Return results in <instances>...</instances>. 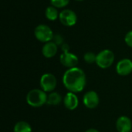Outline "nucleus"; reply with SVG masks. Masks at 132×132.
I'll return each mask as SVG.
<instances>
[{"label":"nucleus","instance_id":"f257e3e1","mask_svg":"<svg viewBox=\"0 0 132 132\" xmlns=\"http://www.w3.org/2000/svg\"><path fill=\"white\" fill-rule=\"evenodd\" d=\"M63 83L70 92L80 93L86 86V74L77 67L70 68L63 76Z\"/></svg>","mask_w":132,"mask_h":132},{"label":"nucleus","instance_id":"f03ea898","mask_svg":"<svg viewBox=\"0 0 132 132\" xmlns=\"http://www.w3.org/2000/svg\"><path fill=\"white\" fill-rule=\"evenodd\" d=\"M48 95L42 89H33L26 95L28 104L32 108H40L47 102Z\"/></svg>","mask_w":132,"mask_h":132},{"label":"nucleus","instance_id":"7ed1b4c3","mask_svg":"<svg viewBox=\"0 0 132 132\" xmlns=\"http://www.w3.org/2000/svg\"><path fill=\"white\" fill-rule=\"evenodd\" d=\"M34 35L37 40L45 43L52 41L54 36L51 28L45 24L38 25L34 29Z\"/></svg>","mask_w":132,"mask_h":132},{"label":"nucleus","instance_id":"20e7f679","mask_svg":"<svg viewBox=\"0 0 132 132\" xmlns=\"http://www.w3.org/2000/svg\"><path fill=\"white\" fill-rule=\"evenodd\" d=\"M114 61V54L110 50H104L97 54L96 63L97 65L102 68L107 69L110 67Z\"/></svg>","mask_w":132,"mask_h":132},{"label":"nucleus","instance_id":"39448f33","mask_svg":"<svg viewBox=\"0 0 132 132\" xmlns=\"http://www.w3.org/2000/svg\"><path fill=\"white\" fill-rule=\"evenodd\" d=\"M40 87L43 90H44L46 93V92H53L57 84V80L56 77L50 73H44L39 81Z\"/></svg>","mask_w":132,"mask_h":132},{"label":"nucleus","instance_id":"423d86ee","mask_svg":"<svg viewBox=\"0 0 132 132\" xmlns=\"http://www.w3.org/2000/svg\"><path fill=\"white\" fill-rule=\"evenodd\" d=\"M59 19L60 22L65 26H73L77 22V15L76 12L71 9H63L60 12Z\"/></svg>","mask_w":132,"mask_h":132},{"label":"nucleus","instance_id":"0eeeda50","mask_svg":"<svg viewBox=\"0 0 132 132\" xmlns=\"http://www.w3.org/2000/svg\"><path fill=\"white\" fill-rule=\"evenodd\" d=\"M99 96L97 92L90 90L87 92L83 97V102L86 108L89 109H94L99 104Z\"/></svg>","mask_w":132,"mask_h":132},{"label":"nucleus","instance_id":"6e6552de","mask_svg":"<svg viewBox=\"0 0 132 132\" xmlns=\"http://www.w3.org/2000/svg\"><path fill=\"white\" fill-rule=\"evenodd\" d=\"M60 61L63 66L70 69V68L76 67L77 65L78 64L79 60L75 54L70 52H67V53H63L60 55Z\"/></svg>","mask_w":132,"mask_h":132},{"label":"nucleus","instance_id":"1a4fd4ad","mask_svg":"<svg viewBox=\"0 0 132 132\" xmlns=\"http://www.w3.org/2000/svg\"><path fill=\"white\" fill-rule=\"evenodd\" d=\"M116 71L121 76H128L132 72V61L129 59L121 60L117 66Z\"/></svg>","mask_w":132,"mask_h":132},{"label":"nucleus","instance_id":"9d476101","mask_svg":"<svg viewBox=\"0 0 132 132\" xmlns=\"http://www.w3.org/2000/svg\"><path fill=\"white\" fill-rule=\"evenodd\" d=\"M63 104L68 110H75L79 105V99L75 93L68 92L63 98Z\"/></svg>","mask_w":132,"mask_h":132},{"label":"nucleus","instance_id":"9b49d317","mask_svg":"<svg viewBox=\"0 0 132 132\" xmlns=\"http://www.w3.org/2000/svg\"><path fill=\"white\" fill-rule=\"evenodd\" d=\"M116 128L118 132H131L132 129V122L127 116L120 117L116 121Z\"/></svg>","mask_w":132,"mask_h":132},{"label":"nucleus","instance_id":"f8f14e48","mask_svg":"<svg viewBox=\"0 0 132 132\" xmlns=\"http://www.w3.org/2000/svg\"><path fill=\"white\" fill-rule=\"evenodd\" d=\"M58 50V46L53 42L50 41L46 43L42 48V53L46 58H52L55 56Z\"/></svg>","mask_w":132,"mask_h":132},{"label":"nucleus","instance_id":"ddd939ff","mask_svg":"<svg viewBox=\"0 0 132 132\" xmlns=\"http://www.w3.org/2000/svg\"><path fill=\"white\" fill-rule=\"evenodd\" d=\"M60 13L58 12V10L56 7L53 5H50L46 9L45 11V15L46 19L50 21H55L59 18Z\"/></svg>","mask_w":132,"mask_h":132},{"label":"nucleus","instance_id":"4468645a","mask_svg":"<svg viewBox=\"0 0 132 132\" xmlns=\"http://www.w3.org/2000/svg\"><path fill=\"white\" fill-rule=\"evenodd\" d=\"M62 101V97L58 92H51L47 97L46 104L50 105H58Z\"/></svg>","mask_w":132,"mask_h":132},{"label":"nucleus","instance_id":"2eb2a0df","mask_svg":"<svg viewBox=\"0 0 132 132\" xmlns=\"http://www.w3.org/2000/svg\"><path fill=\"white\" fill-rule=\"evenodd\" d=\"M13 131L14 132H32V128L26 121H19L15 125Z\"/></svg>","mask_w":132,"mask_h":132},{"label":"nucleus","instance_id":"dca6fc26","mask_svg":"<svg viewBox=\"0 0 132 132\" xmlns=\"http://www.w3.org/2000/svg\"><path fill=\"white\" fill-rule=\"evenodd\" d=\"M84 60L87 63L91 64L94 63H96L97 60V55L93 52H87L84 56Z\"/></svg>","mask_w":132,"mask_h":132},{"label":"nucleus","instance_id":"f3484780","mask_svg":"<svg viewBox=\"0 0 132 132\" xmlns=\"http://www.w3.org/2000/svg\"><path fill=\"white\" fill-rule=\"evenodd\" d=\"M70 2V0H50L51 5L56 7V9L64 8Z\"/></svg>","mask_w":132,"mask_h":132},{"label":"nucleus","instance_id":"a211bd4d","mask_svg":"<svg viewBox=\"0 0 132 132\" xmlns=\"http://www.w3.org/2000/svg\"><path fill=\"white\" fill-rule=\"evenodd\" d=\"M53 41L59 46H61L63 43H64V39H63V37L62 35L60 34H56L54 35L53 36Z\"/></svg>","mask_w":132,"mask_h":132},{"label":"nucleus","instance_id":"6ab92c4d","mask_svg":"<svg viewBox=\"0 0 132 132\" xmlns=\"http://www.w3.org/2000/svg\"><path fill=\"white\" fill-rule=\"evenodd\" d=\"M125 41L128 46L132 48V30L127 32V34L125 35Z\"/></svg>","mask_w":132,"mask_h":132},{"label":"nucleus","instance_id":"aec40b11","mask_svg":"<svg viewBox=\"0 0 132 132\" xmlns=\"http://www.w3.org/2000/svg\"><path fill=\"white\" fill-rule=\"evenodd\" d=\"M60 47H61V50H62L63 53H67L70 50V46L66 43H64Z\"/></svg>","mask_w":132,"mask_h":132},{"label":"nucleus","instance_id":"412c9836","mask_svg":"<svg viewBox=\"0 0 132 132\" xmlns=\"http://www.w3.org/2000/svg\"><path fill=\"white\" fill-rule=\"evenodd\" d=\"M85 132H100L98 130L95 129V128H90L88 130H87Z\"/></svg>","mask_w":132,"mask_h":132},{"label":"nucleus","instance_id":"4be33fe9","mask_svg":"<svg viewBox=\"0 0 132 132\" xmlns=\"http://www.w3.org/2000/svg\"><path fill=\"white\" fill-rule=\"evenodd\" d=\"M75 1H77V2H81V1H84V0H75Z\"/></svg>","mask_w":132,"mask_h":132}]
</instances>
